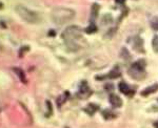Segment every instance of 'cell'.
Here are the masks:
<instances>
[{
    "instance_id": "7a4b0ae2",
    "label": "cell",
    "mask_w": 158,
    "mask_h": 128,
    "mask_svg": "<svg viewBox=\"0 0 158 128\" xmlns=\"http://www.w3.org/2000/svg\"><path fill=\"white\" fill-rule=\"evenodd\" d=\"M75 18V11L69 7H57L52 12L53 22L58 25H63L72 21Z\"/></svg>"
},
{
    "instance_id": "d6986e66",
    "label": "cell",
    "mask_w": 158,
    "mask_h": 128,
    "mask_svg": "<svg viewBox=\"0 0 158 128\" xmlns=\"http://www.w3.org/2000/svg\"><path fill=\"white\" fill-rule=\"evenodd\" d=\"M3 9V3L2 2H0V10H2Z\"/></svg>"
},
{
    "instance_id": "7c38bea8",
    "label": "cell",
    "mask_w": 158,
    "mask_h": 128,
    "mask_svg": "<svg viewBox=\"0 0 158 128\" xmlns=\"http://www.w3.org/2000/svg\"><path fill=\"white\" fill-rule=\"evenodd\" d=\"M102 116L106 120H110V119H114V118L116 117V114H114V112H112L111 110H108V109H106L103 112H102Z\"/></svg>"
},
{
    "instance_id": "6da1fadb",
    "label": "cell",
    "mask_w": 158,
    "mask_h": 128,
    "mask_svg": "<svg viewBox=\"0 0 158 128\" xmlns=\"http://www.w3.org/2000/svg\"><path fill=\"white\" fill-rule=\"evenodd\" d=\"M62 39L64 44L72 52H76L79 50V40L81 39V30L76 25H71L65 29L62 33Z\"/></svg>"
},
{
    "instance_id": "ac0fdd59",
    "label": "cell",
    "mask_w": 158,
    "mask_h": 128,
    "mask_svg": "<svg viewBox=\"0 0 158 128\" xmlns=\"http://www.w3.org/2000/svg\"><path fill=\"white\" fill-rule=\"evenodd\" d=\"M115 1L117 2V3L122 4V3H124V1H126V0H115Z\"/></svg>"
},
{
    "instance_id": "ba28073f",
    "label": "cell",
    "mask_w": 158,
    "mask_h": 128,
    "mask_svg": "<svg viewBox=\"0 0 158 128\" xmlns=\"http://www.w3.org/2000/svg\"><path fill=\"white\" fill-rule=\"evenodd\" d=\"M158 89V84H153L152 86H149V87L144 88L143 90L141 91V96L146 97V96H150V94L156 93Z\"/></svg>"
},
{
    "instance_id": "277c9868",
    "label": "cell",
    "mask_w": 158,
    "mask_h": 128,
    "mask_svg": "<svg viewBox=\"0 0 158 128\" xmlns=\"http://www.w3.org/2000/svg\"><path fill=\"white\" fill-rule=\"evenodd\" d=\"M129 75L131 78L135 80H142L146 78V64L143 60H139L137 62L132 64V66L129 70Z\"/></svg>"
},
{
    "instance_id": "52a82bcc",
    "label": "cell",
    "mask_w": 158,
    "mask_h": 128,
    "mask_svg": "<svg viewBox=\"0 0 158 128\" xmlns=\"http://www.w3.org/2000/svg\"><path fill=\"white\" fill-rule=\"evenodd\" d=\"M119 90H120V93H122L123 94H127V96H132V94H134V90L133 89H131V87L128 85L127 83H124V82H121V83H119Z\"/></svg>"
},
{
    "instance_id": "9c48e42d",
    "label": "cell",
    "mask_w": 158,
    "mask_h": 128,
    "mask_svg": "<svg viewBox=\"0 0 158 128\" xmlns=\"http://www.w3.org/2000/svg\"><path fill=\"white\" fill-rule=\"evenodd\" d=\"M13 70H14L15 75L18 76L19 80L21 81L22 83H27V78H25V75H24L23 70H22L21 68H19V67H14V68H13Z\"/></svg>"
},
{
    "instance_id": "5b68a950",
    "label": "cell",
    "mask_w": 158,
    "mask_h": 128,
    "mask_svg": "<svg viewBox=\"0 0 158 128\" xmlns=\"http://www.w3.org/2000/svg\"><path fill=\"white\" fill-rule=\"evenodd\" d=\"M129 43L131 44V46L133 47L134 50L138 53H143V41L138 36H135V37H131L129 39Z\"/></svg>"
},
{
    "instance_id": "2e32d148",
    "label": "cell",
    "mask_w": 158,
    "mask_h": 128,
    "mask_svg": "<svg viewBox=\"0 0 158 128\" xmlns=\"http://www.w3.org/2000/svg\"><path fill=\"white\" fill-rule=\"evenodd\" d=\"M112 20H113V18L110 14H106L102 18V23L103 24H108V23H111Z\"/></svg>"
},
{
    "instance_id": "e0dca14e",
    "label": "cell",
    "mask_w": 158,
    "mask_h": 128,
    "mask_svg": "<svg viewBox=\"0 0 158 128\" xmlns=\"http://www.w3.org/2000/svg\"><path fill=\"white\" fill-rule=\"evenodd\" d=\"M151 26L152 29H154L155 30H158V18H154L151 21Z\"/></svg>"
},
{
    "instance_id": "4fadbf2b",
    "label": "cell",
    "mask_w": 158,
    "mask_h": 128,
    "mask_svg": "<svg viewBox=\"0 0 158 128\" xmlns=\"http://www.w3.org/2000/svg\"><path fill=\"white\" fill-rule=\"evenodd\" d=\"M98 109V107L96 106V105H94V104H90V105H88V108H85V111L88 112L89 114H93L94 112H95L96 110Z\"/></svg>"
},
{
    "instance_id": "8fae6325",
    "label": "cell",
    "mask_w": 158,
    "mask_h": 128,
    "mask_svg": "<svg viewBox=\"0 0 158 128\" xmlns=\"http://www.w3.org/2000/svg\"><path fill=\"white\" fill-rule=\"evenodd\" d=\"M99 9H100V7H99L98 4H96V3H94L93 6H92V7H91V14H92V18H93V20L98 16Z\"/></svg>"
},
{
    "instance_id": "8992f818",
    "label": "cell",
    "mask_w": 158,
    "mask_h": 128,
    "mask_svg": "<svg viewBox=\"0 0 158 128\" xmlns=\"http://www.w3.org/2000/svg\"><path fill=\"white\" fill-rule=\"evenodd\" d=\"M109 101H110V103H111L112 106H114V107H121L122 106L121 98L119 96H117V94H110Z\"/></svg>"
},
{
    "instance_id": "44dd1931",
    "label": "cell",
    "mask_w": 158,
    "mask_h": 128,
    "mask_svg": "<svg viewBox=\"0 0 158 128\" xmlns=\"http://www.w3.org/2000/svg\"><path fill=\"white\" fill-rule=\"evenodd\" d=\"M3 50V46H2V45L0 44V50Z\"/></svg>"
},
{
    "instance_id": "30bf717a",
    "label": "cell",
    "mask_w": 158,
    "mask_h": 128,
    "mask_svg": "<svg viewBox=\"0 0 158 128\" xmlns=\"http://www.w3.org/2000/svg\"><path fill=\"white\" fill-rule=\"evenodd\" d=\"M120 70H119V68L118 67H116V68H114L112 71H110L109 73V75L106 76L108 78L110 79H116V78H118V77H120Z\"/></svg>"
},
{
    "instance_id": "5bb4252c",
    "label": "cell",
    "mask_w": 158,
    "mask_h": 128,
    "mask_svg": "<svg viewBox=\"0 0 158 128\" xmlns=\"http://www.w3.org/2000/svg\"><path fill=\"white\" fill-rule=\"evenodd\" d=\"M85 30V33H88V34H93V33H95L96 30H97V26L94 24V22H92L90 26L86 27Z\"/></svg>"
},
{
    "instance_id": "9a60e30c",
    "label": "cell",
    "mask_w": 158,
    "mask_h": 128,
    "mask_svg": "<svg viewBox=\"0 0 158 128\" xmlns=\"http://www.w3.org/2000/svg\"><path fill=\"white\" fill-rule=\"evenodd\" d=\"M152 47L155 53H158V36H154V38H153Z\"/></svg>"
},
{
    "instance_id": "3957f363",
    "label": "cell",
    "mask_w": 158,
    "mask_h": 128,
    "mask_svg": "<svg viewBox=\"0 0 158 128\" xmlns=\"http://www.w3.org/2000/svg\"><path fill=\"white\" fill-rule=\"evenodd\" d=\"M15 11L18 14V16L21 18L22 20H24L27 23L30 24H38L39 22H41V17L39 16L37 12L32 11V10L27 9L23 6H17L15 7Z\"/></svg>"
},
{
    "instance_id": "ffe728a7",
    "label": "cell",
    "mask_w": 158,
    "mask_h": 128,
    "mask_svg": "<svg viewBox=\"0 0 158 128\" xmlns=\"http://www.w3.org/2000/svg\"><path fill=\"white\" fill-rule=\"evenodd\" d=\"M154 126H155V128H158V122L155 123V124H154Z\"/></svg>"
}]
</instances>
